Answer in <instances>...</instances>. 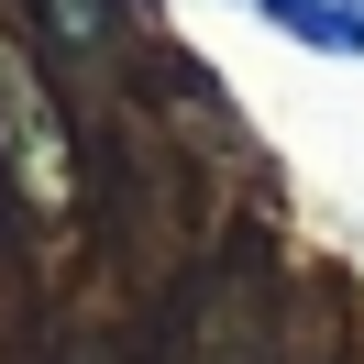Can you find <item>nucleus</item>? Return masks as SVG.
Instances as JSON below:
<instances>
[{
    "label": "nucleus",
    "instance_id": "nucleus-1",
    "mask_svg": "<svg viewBox=\"0 0 364 364\" xmlns=\"http://www.w3.org/2000/svg\"><path fill=\"white\" fill-rule=\"evenodd\" d=\"M232 11L276 23L287 45H309V55H342V67L364 55V0H232Z\"/></svg>",
    "mask_w": 364,
    "mask_h": 364
}]
</instances>
